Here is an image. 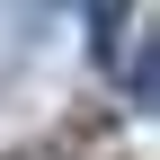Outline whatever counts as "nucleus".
<instances>
[{"instance_id":"f257e3e1","label":"nucleus","mask_w":160,"mask_h":160,"mask_svg":"<svg viewBox=\"0 0 160 160\" xmlns=\"http://www.w3.org/2000/svg\"><path fill=\"white\" fill-rule=\"evenodd\" d=\"M151 45H160V18L142 9L133 18V53H125V98L133 107H151Z\"/></svg>"}]
</instances>
